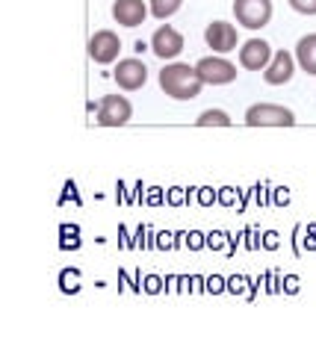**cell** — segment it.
I'll list each match as a JSON object with an SVG mask.
<instances>
[{"label":"cell","mask_w":316,"mask_h":354,"mask_svg":"<svg viewBox=\"0 0 316 354\" xmlns=\"http://www.w3.org/2000/svg\"><path fill=\"white\" fill-rule=\"evenodd\" d=\"M160 88L171 101H195L204 88V80L195 71V65L187 62H169L160 71Z\"/></svg>","instance_id":"6da1fadb"},{"label":"cell","mask_w":316,"mask_h":354,"mask_svg":"<svg viewBox=\"0 0 316 354\" xmlns=\"http://www.w3.org/2000/svg\"><path fill=\"white\" fill-rule=\"evenodd\" d=\"M292 121H296L292 109L278 104H254L245 109V124L252 127H290Z\"/></svg>","instance_id":"7a4b0ae2"},{"label":"cell","mask_w":316,"mask_h":354,"mask_svg":"<svg viewBox=\"0 0 316 354\" xmlns=\"http://www.w3.org/2000/svg\"><path fill=\"white\" fill-rule=\"evenodd\" d=\"M234 15L248 30H263L272 21V0H234Z\"/></svg>","instance_id":"3957f363"},{"label":"cell","mask_w":316,"mask_h":354,"mask_svg":"<svg viewBox=\"0 0 316 354\" xmlns=\"http://www.w3.org/2000/svg\"><path fill=\"white\" fill-rule=\"evenodd\" d=\"M195 71L207 86H227L236 80V65L227 62L225 57H204L195 62Z\"/></svg>","instance_id":"277c9868"},{"label":"cell","mask_w":316,"mask_h":354,"mask_svg":"<svg viewBox=\"0 0 316 354\" xmlns=\"http://www.w3.org/2000/svg\"><path fill=\"white\" fill-rule=\"evenodd\" d=\"M133 115V106L124 95H106L101 104H97V124L104 127H122Z\"/></svg>","instance_id":"5b68a950"},{"label":"cell","mask_w":316,"mask_h":354,"mask_svg":"<svg viewBox=\"0 0 316 354\" xmlns=\"http://www.w3.org/2000/svg\"><path fill=\"white\" fill-rule=\"evenodd\" d=\"M89 57L97 62V65H110L118 59V50H122V39L115 36L113 30H97L95 36L89 39Z\"/></svg>","instance_id":"8992f818"},{"label":"cell","mask_w":316,"mask_h":354,"mask_svg":"<svg viewBox=\"0 0 316 354\" xmlns=\"http://www.w3.org/2000/svg\"><path fill=\"white\" fill-rule=\"evenodd\" d=\"M272 44L263 39H248L243 48H239V65L245 71H266V65L272 62Z\"/></svg>","instance_id":"52a82bcc"},{"label":"cell","mask_w":316,"mask_h":354,"mask_svg":"<svg viewBox=\"0 0 316 354\" xmlns=\"http://www.w3.org/2000/svg\"><path fill=\"white\" fill-rule=\"evenodd\" d=\"M148 80V68L142 59H118V68H115V83L118 88H124V92H136V88H142Z\"/></svg>","instance_id":"ba28073f"},{"label":"cell","mask_w":316,"mask_h":354,"mask_svg":"<svg viewBox=\"0 0 316 354\" xmlns=\"http://www.w3.org/2000/svg\"><path fill=\"white\" fill-rule=\"evenodd\" d=\"M204 41H207V48H213L216 53H231L236 50V27L234 24H227V21H213V24H207L204 30Z\"/></svg>","instance_id":"9c48e42d"},{"label":"cell","mask_w":316,"mask_h":354,"mask_svg":"<svg viewBox=\"0 0 316 354\" xmlns=\"http://www.w3.org/2000/svg\"><path fill=\"white\" fill-rule=\"evenodd\" d=\"M151 50H154L160 59H174L183 50V36L174 27L162 24L154 30V36H151Z\"/></svg>","instance_id":"30bf717a"},{"label":"cell","mask_w":316,"mask_h":354,"mask_svg":"<svg viewBox=\"0 0 316 354\" xmlns=\"http://www.w3.org/2000/svg\"><path fill=\"white\" fill-rule=\"evenodd\" d=\"M292 74H296V57L287 50H278L275 57H272V62L266 65V71H263V80L269 86H284L292 80Z\"/></svg>","instance_id":"8fae6325"},{"label":"cell","mask_w":316,"mask_h":354,"mask_svg":"<svg viewBox=\"0 0 316 354\" xmlns=\"http://www.w3.org/2000/svg\"><path fill=\"white\" fill-rule=\"evenodd\" d=\"M148 12L151 9L145 6V0H115L113 3V18H115V24H122V27L145 24Z\"/></svg>","instance_id":"7c38bea8"},{"label":"cell","mask_w":316,"mask_h":354,"mask_svg":"<svg viewBox=\"0 0 316 354\" xmlns=\"http://www.w3.org/2000/svg\"><path fill=\"white\" fill-rule=\"evenodd\" d=\"M296 62L301 65L304 74L316 77V32L299 39V44H296Z\"/></svg>","instance_id":"4fadbf2b"},{"label":"cell","mask_w":316,"mask_h":354,"mask_svg":"<svg viewBox=\"0 0 316 354\" xmlns=\"http://www.w3.org/2000/svg\"><path fill=\"white\" fill-rule=\"evenodd\" d=\"M195 124H198V127H210V124L227 127V124H231V115H227L225 109H204V113L195 118Z\"/></svg>","instance_id":"5bb4252c"},{"label":"cell","mask_w":316,"mask_h":354,"mask_svg":"<svg viewBox=\"0 0 316 354\" xmlns=\"http://www.w3.org/2000/svg\"><path fill=\"white\" fill-rule=\"evenodd\" d=\"M180 6H183V0H151V15L166 21V18H171L174 12H178Z\"/></svg>","instance_id":"9a60e30c"},{"label":"cell","mask_w":316,"mask_h":354,"mask_svg":"<svg viewBox=\"0 0 316 354\" xmlns=\"http://www.w3.org/2000/svg\"><path fill=\"white\" fill-rule=\"evenodd\" d=\"M299 15H316V0H287Z\"/></svg>","instance_id":"2e32d148"}]
</instances>
